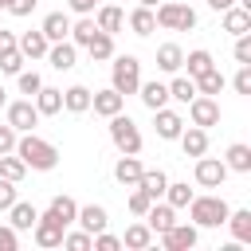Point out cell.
<instances>
[{"instance_id": "1", "label": "cell", "mask_w": 251, "mask_h": 251, "mask_svg": "<svg viewBox=\"0 0 251 251\" xmlns=\"http://www.w3.org/2000/svg\"><path fill=\"white\" fill-rule=\"evenodd\" d=\"M27 169H35V173H51L55 165H59V149L47 141V137H39L35 129H27V133H20L16 137V149H12Z\"/></svg>"}, {"instance_id": "51", "label": "cell", "mask_w": 251, "mask_h": 251, "mask_svg": "<svg viewBox=\"0 0 251 251\" xmlns=\"http://www.w3.org/2000/svg\"><path fill=\"white\" fill-rule=\"evenodd\" d=\"M4 51H16V31H8V27H0V55Z\"/></svg>"}, {"instance_id": "44", "label": "cell", "mask_w": 251, "mask_h": 251, "mask_svg": "<svg viewBox=\"0 0 251 251\" xmlns=\"http://www.w3.org/2000/svg\"><path fill=\"white\" fill-rule=\"evenodd\" d=\"M126 204H129V212H133V216H145L153 200H149V196H145V192H141V188L133 184V192H129V200H126Z\"/></svg>"}, {"instance_id": "2", "label": "cell", "mask_w": 251, "mask_h": 251, "mask_svg": "<svg viewBox=\"0 0 251 251\" xmlns=\"http://www.w3.org/2000/svg\"><path fill=\"white\" fill-rule=\"evenodd\" d=\"M227 200L224 196H192L188 200V220L196 224V227H224V220H227Z\"/></svg>"}, {"instance_id": "39", "label": "cell", "mask_w": 251, "mask_h": 251, "mask_svg": "<svg viewBox=\"0 0 251 251\" xmlns=\"http://www.w3.org/2000/svg\"><path fill=\"white\" fill-rule=\"evenodd\" d=\"M24 173H27V165H24L16 153H0V176H4V180H16V184H20Z\"/></svg>"}, {"instance_id": "33", "label": "cell", "mask_w": 251, "mask_h": 251, "mask_svg": "<svg viewBox=\"0 0 251 251\" xmlns=\"http://www.w3.org/2000/svg\"><path fill=\"white\" fill-rule=\"evenodd\" d=\"M86 55H90V63H106V59H114V35L94 31L90 43H86Z\"/></svg>"}, {"instance_id": "37", "label": "cell", "mask_w": 251, "mask_h": 251, "mask_svg": "<svg viewBox=\"0 0 251 251\" xmlns=\"http://www.w3.org/2000/svg\"><path fill=\"white\" fill-rule=\"evenodd\" d=\"M224 86H227V78L220 75V67H212V71L196 75V94H212V98H216V94H220Z\"/></svg>"}, {"instance_id": "49", "label": "cell", "mask_w": 251, "mask_h": 251, "mask_svg": "<svg viewBox=\"0 0 251 251\" xmlns=\"http://www.w3.org/2000/svg\"><path fill=\"white\" fill-rule=\"evenodd\" d=\"M16 137H20V133L4 122V126H0V153H12V149H16Z\"/></svg>"}, {"instance_id": "52", "label": "cell", "mask_w": 251, "mask_h": 251, "mask_svg": "<svg viewBox=\"0 0 251 251\" xmlns=\"http://www.w3.org/2000/svg\"><path fill=\"white\" fill-rule=\"evenodd\" d=\"M231 4H235V0H208V8H212V12H224V8H231Z\"/></svg>"}, {"instance_id": "32", "label": "cell", "mask_w": 251, "mask_h": 251, "mask_svg": "<svg viewBox=\"0 0 251 251\" xmlns=\"http://www.w3.org/2000/svg\"><path fill=\"white\" fill-rule=\"evenodd\" d=\"M122 247H129V251H145V247H153V231H149V224H145V220H141V224H129L126 235H122Z\"/></svg>"}, {"instance_id": "25", "label": "cell", "mask_w": 251, "mask_h": 251, "mask_svg": "<svg viewBox=\"0 0 251 251\" xmlns=\"http://www.w3.org/2000/svg\"><path fill=\"white\" fill-rule=\"evenodd\" d=\"M224 165H227V173H251V145L247 141H231L227 153H224Z\"/></svg>"}, {"instance_id": "24", "label": "cell", "mask_w": 251, "mask_h": 251, "mask_svg": "<svg viewBox=\"0 0 251 251\" xmlns=\"http://www.w3.org/2000/svg\"><path fill=\"white\" fill-rule=\"evenodd\" d=\"M137 98H141L149 110H161V106H169V82L149 78V82H141V86H137Z\"/></svg>"}, {"instance_id": "53", "label": "cell", "mask_w": 251, "mask_h": 251, "mask_svg": "<svg viewBox=\"0 0 251 251\" xmlns=\"http://www.w3.org/2000/svg\"><path fill=\"white\" fill-rule=\"evenodd\" d=\"M4 106H8V90L0 86V110H4Z\"/></svg>"}, {"instance_id": "20", "label": "cell", "mask_w": 251, "mask_h": 251, "mask_svg": "<svg viewBox=\"0 0 251 251\" xmlns=\"http://www.w3.org/2000/svg\"><path fill=\"white\" fill-rule=\"evenodd\" d=\"M16 47H20V55H24V59H43L51 43H47V35L35 27V31H24V35H16Z\"/></svg>"}, {"instance_id": "22", "label": "cell", "mask_w": 251, "mask_h": 251, "mask_svg": "<svg viewBox=\"0 0 251 251\" xmlns=\"http://www.w3.org/2000/svg\"><path fill=\"white\" fill-rule=\"evenodd\" d=\"M47 212H51V220H55V224H63V227H71V224H75V216H78V204H75V196H67V192H59V196H51V204H47Z\"/></svg>"}, {"instance_id": "11", "label": "cell", "mask_w": 251, "mask_h": 251, "mask_svg": "<svg viewBox=\"0 0 251 251\" xmlns=\"http://www.w3.org/2000/svg\"><path fill=\"white\" fill-rule=\"evenodd\" d=\"M153 129H157V137H161V141H176V137H180V129H184V118H180L176 110L161 106V110H153Z\"/></svg>"}, {"instance_id": "26", "label": "cell", "mask_w": 251, "mask_h": 251, "mask_svg": "<svg viewBox=\"0 0 251 251\" xmlns=\"http://www.w3.org/2000/svg\"><path fill=\"white\" fill-rule=\"evenodd\" d=\"M224 31H227V35H247V31H251V12L239 8V4L224 8Z\"/></svg>"}, {"instance_id": "7", "label": "cell", "mask_w": 251, "mask_h": 251, "mask_svg": "<svg viewBox=\"0 0 251 251\" xmlns=\"http://www.w3.org/2000/svg\"><path fill=\"white\" fill-rule=\"evenodd\" d=\"M192 176H196V184L200 188H220L224 180H227V165H224V157H196V169H192Z\"/></svg>"}, {"instance_id": "21", "label": "cell", "mask_w": 251, "mask_h": 251, "mask_svg": "<svg viewBox=\"0 0 251 251\" xmlns=\"http://www.w3.org/2000/svg\"><path fill=\"white\" fill-rule=\"evenodd\" d=\"M31 102H35L39 118H51V114L63 110V90H59V86H39V90L31 94Z\"/></svg>"}, {"instance_id": "3", "label": "cell", "mask_w": 251, "mask_h": 251, "mask_svg": "<svg viewBox=\"0 0 251 251\" xmlns=\"http://www.w3.org/2000/svg\"><path fill=\"white\" fill-rule=\"evenodd\" d=\"M110 86L122 98L137 94V86H141V59L137 55H114V63H110Z\"/></svg>"}, {"instance_id": "55", "label": "cell", "mask_w": 251, "mask_h": 251, "mask_svg": "<svg viewBox=\"0 0 251 251\" xmlns=\"http://www.w3.org/2000/svg\"><path fill=\"white\" fill-rule=\"evenodd\" d=\"M0 8H4V0H0Z\"/></svg>"}, {"instance_id": "18", "label": "cell", "mask_w": 251, "mask_h": 251, "mask_svg": "<svg viewBox=\"0 0 251 251\" xmlns=\"http://www.w3.org/2000/svg\"><path fill=\"white\" fill-rule=\"evenodd\" d=\"M94 24H98V31H106V35H118V31L126 27V12H122L118 4H102V8L94 12Z\"/></svg>"}, {"instance_id": "45", "label": "cell", "mask_w": 251, "mask_h": 251, "mask_svg": "<svg viewBox=\"0 0 251 251\" xmlns=\"http://www.w3.org/2000/svg\"><path fill=\"white\" fill-rule=\"evenodd\" d=\"M16 200H20V192H16V180H4V176H0V212H8Z\"/></svg>"}, {"instance_id": "27", "label": "cell", "mask_w": 251, "mask_h": 251, "mask_svg": "<svg viewBox=\"0 0 251 251\" xmlns=\"http://www.w3.org/2000/svg\"><path fill=\"white\" fill-rule=\"evenodd\" d=\"M180 63H184V47H180V43H161V47H157V71L176 75Z\"/></svg>"}, {"instance_id": "38", "label": "cell", "mask_w": 251, "mask_h": 251, "mask_svg": "<svg viewBox=\"0 0 251 251\" xmlns=\"http://www.w3.org/2000/svg\"><path fill=\"white\" fill-rule=\"evenodd\" d=\"M192 196H196V192H192L184 180H169V184H165V204H173V208H188Z\"/></svg>"}, {"instance_id": "5", "label": "cell", "mask_w": 251, "mask_h": 251, "mask_svg": "<svg viewBox=\"0 0 251 251\" xmlns=\"http://www.w3.org/2000/svg\"><path fill=\"white\" fill-rule=\"evenodd\" d=\"M106 122H110V141H114L118 153H141V129L129 114H114Z\"/></svg>"}, {"instance_id": "16", "label": "cell", "mask_w": 251, "mask_h": 251, "mask_svg": "<svg viewBox=\"0 0 251 251\" xmlns=\"http://www.w3.org/2000/svg\"><path fill=\"white\" fill-rule=\"evenodd\" d=\"M141 173H145V165L137 161V153H122L118 165H114V180L126 184V188H133V184L141 180Z\"/></svg>"}, {"instance_id": "29", "label": "cell", "mask_w": 251, "mask_h": 251, "mask_svg": "<svg viewBox=\"0 0 251 251\" xmlns=\"http://www.w3.org/2000/svg\"><path fill=\"white\" fill-rule=\"evenodd\" d=\"M224 224L231 227V239H239L243 247L251 243V208H235V212H227Z\"/></svg>"}, {"instance_id": "10", "label": "cell", "mask_w": 251, "mask_h": 251, "mask_svg": "<svg viewBox=\"0 0 251 251\" xmlns=\"http://www.w3.org/2000/svg\"><path fill=\"white\" fill-rule=\"evenodd\" d=\"M63 224H55L51 220V212H39V220H35V227H31V239L39 243V247H63Z\"/></svg>"}, {"instance_id": "30", "label": "cell", "mask_w": 251, "mask_h": 251, "mask_svg": "<svg viewBox=\"0 0 251 251\" xmlns=\"http://www.w3.org/2000/svg\"><path fill=\"white\" fill-rule=\"evenodd\" d=\"M126 24H129V31H133V35H153V31H157L153 8H145V4H137V8L126 16Z\"/></svg>"}, {"instance_id": "34", "label": "cell", "mask_w": 251, "mask_h": 251, "mask_svg": "<svg viewBox=\"0 0 251 251\" xmlns=\"http://www.w3.org/2000/svg\"><path fill=\"white\" fill-rule=\"evenodd\" d=\"M169 98H176L180 106H188L192 98H196V78H188V75H173V82H169Z\"/></svg>"}, {"instance_id": "28", "label": "cell", "mask_w": 251, "mask_h": 251, "mask_svg": "<svg viewBox=\"0 0 251 251\" xmlns=\"http://www.w3.org/2000/svg\"><path fill=\"white\" fill-rule=\"evenodd\" d=\"M90 86H82V82H75V86H67L63 90V110H71V114H86L90 110Z\"/></svg>"}, {"instance_id": "41", "label": "cell", "mask_w": 251, "mask_h": 251, "mask_svg": "<svg viewBox=\"0 0 251 251\" xmlns=\"http://www.w3.org/2000/svg\"><path fill=\"white\" fill-rule=\"evenodd\" d=\"M63 247H71V251H90V231H63Z\"/></svg>"}, {"instance_id": "42", "label": "cell", "mask_w": 251, "mask_h": 251, "mask_svg": "<svg viewBox=\"0 0 251 251\" xmlns=\"http://www.w3.org/2000/svg\"><path fill=\"white\" fill-rule=\"evenodd\" d=\"M20 71H24L20 47H16V51H4V55H0V75H20Z\"/></svg>"}, {"instance_id": "54", "label": "cell", "mask_w": 251, "mask_h": 251, "mask_svg": "<svg viewBox=\"0 0 251 251\" xmlns=\"http://www.w3.org/2000/svg\"><path fill=\"white\" fill-rule=\"evenodd\" d=\"M137 4H145V8H157V4H161V0H137Z\"/></svg>"}, {"instance_id": "31", "label": "cell", "mask_w": 251, "mask_h": 251, "mask_svg": "<svg viewBox=\"0 0 251 251\" xmlns=\"http://www.w3.org/2000/svg\"><path fill=\"white\" fill-rule=\"evenodd\" d=\"M165 184H169L165 169H145V173H141V180H137V188H141L149 200H161V196H165Z\"/></svg>"}, {"instance_id": "40", "label": "cell", "mask_w": 251, "mask_h": 251, "mask_svg": "<svg viewBox=\"0 0 251 251\" xmlns=\"http://www.w3.org/2000/svg\"><path fill=\"white\" fill-rule=\"evenodd\" d=\"M16 86H20V94L31 98V94L43 86V75H39V71H20V75H16Z\"/></svg>"}, {"instance_id": "13", "label": "cell", "mask_w": 251, "mask_h": 251, "mask_svg": "<svg viewBox=\"0 0 251 251\" xmlns=\"http://www.w3.org/2000/svg\"><path fill=\"white\" fill-rule=\"evenodd\" d=\"M75 224L82 227V231H102V227H110V212L102 208V204H78V216H75Z\"/></svg>"}, {"instance_id": "19", "label": "cell", "mask_w": 251, "mask_h": 251, "mask_svg": "<svg viewBox=\"0 0 251 251\" xmlns=\"http://www.w3.org/2000/svg\"><path fill=\"white\" fill-rule=\"evenodd\" d=\"M39 31L47 35V43H59V39L71 35V16H67V12H47L43 24H39Z\"/></svg>"}, {"instance_id": "8", "label": "cell", "mask_w": 251, "mask_h": 251, "mask_svg": "<svg viewBox=\"0 0 251 251\" xmlns=\"http://www.w3.org/2000/svg\"><path fill=\"white\" fill-rule=\"evenodd\" d=\"M188 122H192V126H200V129L220 126V102H216L212 94H196V98L188 102Z\"/></svg>"}, {"instance_id": "9", "label": "cell", "mask_w": 251, "mask_h": 251, "mask_svg": "<svg viewBox=\"0 0 251 251\" xmlns=\"http://www.w3.org/2000/svg\"><path fill=\"white\" fill-rule=\"evenodd\" d=\"M200 243V227L196 224H173L169 231H161V247L165 251H192Z\"/></svg>"}, {"instance_id": "48", "label": "cell", "mask_w": 251, "mask_h": 251, "mask_svg": "<svg viewBox=\"0 0 251 251\" xmlns=\"http://www.w3.org/2000/svg\"><path fill=\"white\" fill-rule=\"evenodd\" d=\"M35 4H39V0H8V12L24 20V16H31V12H35Z\"/></svg>"}, {"instance_id": "15", "label": "cell", "mask_w": 251, "mask_h": 251, "mask_svg": "<svg viewBox=\"0 0 251 251\" xmlns=\"http://www.w3.org/2000/svg\"><path fill=\"white\" fill-rule=\"evenodd\" d=\"M43 59H47L55 71H71V67L78 63V47H75L71 39H59V43H51V47H47V55H43Z\"/></svg>"}, {"instance_id": "6", "label": "cell", "mask_w": 251, "mask_h": 251, "mask_svg": "<svg viewBox=\"0 0 251 251\" xmlns=\"http://www.w3.org/2000/svg\"><path fill=\"white\" fill-rule=\"evenodd\" d=\"M4 122H8L16 133H27V129H35V126H39V110H35V102H31V98H16V102H8V106H4Z\"/></svg>"}, {"instance_id": "12", "label": "cell", "mask_w": 251, "mask_h": 251, "mask_svg": "<svg viewBox=\"0 0 251 251\" xmlns=\"http://www.w3.org/2000/svg\"><path fill=\"white\" fill-rule=\"evenodd\" d=\"M90 110H94L98 118H114V114L126 110V98H122L114 86H106V90H94V94H90Z\"/></svg>"}, {"instance_id": "14", "label": "cell", "mask_w": 251, "mask_h": 251, "mask_svg": "<svg viewBox=\"0 0 251 251\" xmlns=\"http://www.w3.org/2000/svg\"><path fill=\"white\" fill-rule=\"evenodd\" d=\"M141 220L149 224V231H153V235H161V231H169V227L176 224V208H173V204H165V200H161V204L153 200V204H149V212H145Z\"/></svg>"}, {"instance_id": "35", "label": "cell", "mask_w": 251, "mask_h": 251, "mask_svg": "<svg viewBox=\"0 0 251 251\" xmlns=\"http://www.w3.org/2000/svg\"><path fill=\"white\" fill-rule=\"evenodd\" d=\"M94 31H98V24H94V16H78V20H71V35H67V39H71L75 47H86Z\"/></svg>"}, {"instance_id": "4", "label": "cell", "mask_w": 251, "mask_h": 251, "mask_svg": "<svg viewBox=\"0 0 251 251\" xmlns=\"http://www.w3.org/2000/svg\"><path fill=\"white\" fill-rule=\"evenodd\" d=\"M153 20H157V27H165V31H192V27H196V12H192L188 4H176V0H161V4L153 8Z\"/></svg>"}, {"instance_id": "50", "label": "cell", "mask_w": 251, "mask_h": 251, "mask_svg": "<svg viewBox=\"0 0 251 251\" xmlns=\"http://www.w3.org/2000/svg\"><path fill=\"white\" fill-rule=\"evenodd\" d=\"M75 16H94V0H67Z\"/></svg>"}, {"instance_id": "23", "label": "cell", "mask_w": 251, "mask_h": 251, "mask_svg": "<svg viewBox=\"0 0 251 251\" xmlns=\"http://www.w3.org/2000/svg\"><path fill=\"white\" fill-rule=\"evenodd\" d=\"M35 220H39V208H35V204H27V200H16V204L8 208V224H12L16 231H31V227H35Z\"/></svg>"}, {"instance_id": "46", "label": "cell", "mask_w": 251, "mask_h": 251, "mask_svg": "<svg viewBox=\"0 0 251 251\" xmlns=\"http://www.w3.org/2000/svg\"><path fill=\"white\" fill-rule=\"evenodd\" d=\"M20 247V231L12 224H0V251H16Z\"/></svg>"}, {"instance_id": "36", "label": "cell", "mask_w": 251, "mask_h": 251, "mask_svg": "<svg viewBox=\"0 0 251 251\" xmlns=\"http://www.w3.org/2000/svg\"><path fill=\"white\" fill-rule=\"evenodd\" d=\"M180 67H188V78H196V75L212 71V67H216V59H212V51L196 47V51H188V55H184V63H180Z\"/></svg>"}, {"instance_id": "43", "label": "cell", "mask_w": 251, "mask_h": 251, "mask_svg": "<svg viewBox=\"0 0 251 251\" xmlns=\"http://www.w3.org/2000/svg\"><path fill=\"white\" fill-rule=\"evenodd\" d=\"M231 86H235V94H251V63H239V71H235Z\"/></svg>"}, {"instance_id": "17", "label": "cell", "mask_w": 251, "mask_h": 251, "mask_svg": "<svg viewBox=\"0 0 251 251\" xmlns=\"http://www.w3.org/2000/svg\"><path fill=\"white\" fill-rule=\"evenodd\" d=\"M176 141H180L184 157H204L208 153V129H200V126H184Z\"/></svg>"}, {"instance_id": "47", "label": "cell", "mask_w": 251, "mask_h": 251, "mask_svg": "<svg viewBox=\"0 0 251 251\" xmlns=\"http://www.w3.org/2000/svg\"><path fill=\"white\" fill-rule=\"evenodd\" d=\"M235 63H251V31L235 35Z\"/></svg>"}]
</instances>
